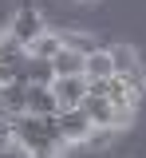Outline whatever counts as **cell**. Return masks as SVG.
<instances>
[{
	"mask_svg": "<svg viewBox=\"0 0 146 158\" xmlns=\"http://www.w3.org/2000/svg\"><path fill=\"white\" fill-rule=\"evenodd\" d=\"M8 127H12V142H20V150L28 158H59L63 154V135L59 127H55V115H12L8 118Z\"/></svg>",
	"mask_w": 146,
	"mask_h": 158,
	"instance_id": "cell-1",
	"label": "cell"
},
{
	"mask_svg": "<svg viewBox=\"0 0 146 158\" xmlns=\"http://www.w3.org/2000/svg\"><path fill=\"white\" fill-rule=\"evenodd\" d=\"M55 127H59V135H63V142H67V146H75V142H87V135L95 131V127H91V118H87L79 107H71V111H59V115H55Z\"/></svg>",
	"mask_w": 146,
	"mask_h": 158,
	"instance_id": "cell-2",
	"label": "cell"
},
{
	"mask_svg": "<svg viewBox=\"0 0 146 158\" xmlns=\"http://www.w3.org/2000/svg\"><path fill=\"white\" fill-rule=\"evenodd\" d=\"M8 32H12V36H16L24 48H28V44H32L36 36H43L47 28H43V16L36 12V8H20V12L12 16V24H8Z\"/></svg>",
	"mask_w": 146,
	"mask_h": 158,
	"instance_id": "cell-3",
	"label": "cell"
},
{
	"mask_svg": "<svg viewBox=\"0 0 146 158\" xmlns=\"http://www.w3.org/2000/svg\"><path fill=\"white\" fill-rule=\"evenodd\" d=\"M51 91L59 99V111H71V107H79L87 99V75H71V79H55L51 83Z\"/></svg>",
	"mask_w": 146,
	"mask_h": 158,
	"instance_id": "cell-4",
	"label": "cell"
},
{
	"mask_svg": "<svg viewBox=\"0 0 146 158\" xmlns=\"http://www.w3.org/2000/svg\"><path fill=\"white\" fill-rule=\"evenodd\" d=\"M28 115H59V99L51 83H28Z\"/></svg>",
	"mask_w": 146,
	"mask_h": 158,
	"instance_id": "cell-5",
	"label": "cell"
},
{
	"mask_svg": "<svg viewBox=\"0 0 146 158\" xmlns=\"http://www.w3.org/2000/svg\"><path fill=\"white\" fill-rule=\"evenodd\" d=\"M83 75L87 79H111V75H119V71H115V59H111V48H95L91 56H83Z\"/></svg>",
	"mask_w": 146,
	"mask_h": 158,
	"instance_id": "cell-6",
	"label": "cell"
},
{
	"mask_svg": "<svg viewBox=\"0 0 146 158\" xmlns=\"http://www.w3.org/2000/svg\"><path fill=\"white\" fill-rule=\"evenodd\" d=\"M0 103L8 115H24L28 111V83H4L0 87Z\"/></svg>",
	"mask_w": 146,
	"mask_h": 158,
	"instance_id": "cell-7",
	"label": "cell"
},
{
	"mask_svg": "<svg viewBox=\"0 0 146 158\" xmlns=\"http://www.w3.org/2000/svg\"><path fill=\"white\" fill-rule=\"evenodd\" d=\"M59 52H63V36L59 32H43V36H36L28 44V56H36V59H55Z\"/></svg>",
	"mask_w": 146,
	"mask_h": 158,
	"instance_id": "cell-8",
	"label": "cell"
},
{
	"mask_svg": "<svg viewBox=\"0 0 146 158\" xmlns=\"http://www.w3.org/2000/svg\"><path fill=\"white\" fill-rule=\"evenodd\" d=\"M51 67H55V79H71V75H83V56H79V52H71V48H63L59 56L51 59Z\"/></svg>",
	"mask_w": 146,
	"mask_h": 158,
	"instance_id": "cell-9",
	"label": "cell"
},
{
	"mask_svg": "<svg viewBox=\"0 0 146 158\" xmlns=\"http://www.w3.org/2000/svg\"><path fill=\"white\" fill-rule=\"evenodd\" d=\"M24 79H28V83H55V67H51V59L28 56V63H24Z\"/></svg>",
	"mask_w": 146,
	"mask_h": 158,
	"instance_id": "cell-10",
	"label": "cell"
},
{
	"mask_svg": "<svg viewBox=\"0 0 146 158\" xmlns=\"http://www.w3.org/2000/svg\"><path fill=\"white\" fill-rule=\"evenodd\" d=\"M63 48H71V52H79V56H91L99 44L91 36H83V32H63Z\"/></svg>",
	"mask_w": 146,
	"mask_h": 158,
	"instance_id": "cell-11",
	"label": "cell"
},
{
	"mask_svg": "<svg viewBox=\"0 0 146 158\" xmlns=\"http://www.w3.org/2000/svg\"><path fill=\"white\" fill-rule=\"evenodd\" d=\"M111 59H115V71H119V75L138 71V59H134V52H130V48H111Z\"/></svg>",
	"mask_w": 146,
	"mask_h": 158,
	"instance_id": "cell-12",
	"label": "cell"
},
{
	"mask_svg": "<svg viewBox=\"0 0 146 158\" xmlns=\"http://www.w3.org/2000/svg\"><path fill=\"white\" fill-rule=\"evenodd\" d=\"M123 83H126V91H130V95L138 99V95L146 91V79H142V67H138V71H126V75H123Z\"/></svg>",
	"mask_w": 146,
	"mask_h": 158,
	"instance_id": "cell-13",
	"label": "cell"
},
{
	"mask_svg": "<svg viewBox=\"0 0 146 158\" xmlns=\"http://www.w3.org/2000/svg\"><path fill=\"white\" fill-rule=\"evenodd\" d=\"M115 138V127H95L91 135H87V146H107Z\"/></svg>",
	"mask_w": 146,
	"mask_h": 158,
	"instance_id": "cell-14",
	"label": "cell"
}]
</instances>
